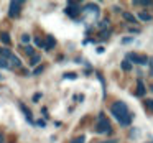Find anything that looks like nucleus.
<instances>
[{
	"instance_id": "28",
	"label": "nucleus",
	"mask_w": 153,
	"mask_h": 143,
	"mask_svg": "<svg viewBox=\"0 0 153 143\" xmlns=\"http://www.w3.org/2000/svg\"><path fill=\"white\" fill-rule=\"evenodd\" d=\"M130 41H132V38H123L122 43H130Z\"/></svg>"
},
{
	"instance_id": "3",
	"label": "nucleus",
	"mask_w": 153,
	"mask_h": 143,
	"mask_svg": "<svg viewBox=\"0 0 153 143\" xmlns=\"http://www.w3.org/2000/svg\"><path fill=\"white\" fill-rule=\"evenodd\" d=\"M22 7H23V2H22V0H12L10 8H8V17H12V18L18 17L20 12H22Z\"/></svg>"
},
{
	"instance_id": "27",
	"label": "nucleus",
	"mask_w": 153,
	"mask_h": 143,
	"mask_svg": "<svg viewBox=\"0 0 153 143\" xmlns=\"http://www.w3.org/2000/svg\"><path fill=\"white\" fill-rule=\"evenodd\" d=\"M36 125L38 127H45V125H46V122H45V120H36Z\"/></svg>"
},
{
	"instance_id": "1",
	"label": "nucleus",
	"mask_w": 153,
	"mask_h": 143,
	"mask_svg": "<svg viewBox=\"0 0 153 143\" xmlns=\"http://www.w3.org/2000/svg\"><path fill=\"white\" fill-rule=\"evenodd\" d=\"M110 112H112V115L115 117L117 120H119L120 125H130V122H132V113L128 112V107L125 105L123 102H114L112 107H110Z\"/></svg>"
},
{
	"instance_id": "10",
	"label": "nucleus",
	"mask_w": 153,
	"mask_h": 143,
	"mask_svg": "<svg viewBox=\"0 0 153 143\" xmlns=\"http://www.w3.org/2000/svg\"><path fill=\"white\" fill-rule=\"evenodd\" d=\"M138 20H142V21H150V20H152V15L146 13V12H140V13H138Z\"/></svg>"
},
{
	"instance_id": "14",
	"label": "nucleus",
	"mask_w": 153,
	"mask_h": 143,
	"mask_svg": "<svg viewBox=\"0 0 153 143\" xmlns=\"http://www.w3.org/2000/svg\"><path fill=\"white\" fill-rule=\"evenodd\" d=\"M0 56L5 58V59H10L12 53H10V50H7V48H5V50H0Z\"/></svg>"
},
{
	"instance_id": "23",
	"label": "nucleus",
	"mask_w": 153,
	"mask_h": 143,
	"mask_svg": "<svg viewBox=\"0 0 153 143\" xmlns=\"http://www.w3.org/2000/svg\"><path fill=\"white\" fill-rule=\"evenodd\" d=\"M99 27L102 28V30H104V28H105V27H109V20H102V21H100V23H99Z\"/></svg>"
},
{
	"instance_id": "20",
	"label": "nucleus",
	"mask_w": 153,
	"mask_h": 143,
	"mask_svg": "<svg viewBox=\"0 0 153 143\" xmlns=\"http://www.w3.org/2000/svg\"><path fill=\"white\" fill-rule=\"evenodd\" d=\"M84 142H86V136L81 135V136H77V138H74L71 143H84Z\"/></svg>"
},
{
	"instance_id": "17",
	"label": "nucleus",
	"mask_w": 153,
	"mask_h": 143,
	"mask_svg": "<svg viewBox=\"0 0 153 143\" xmlns=\"http://www.w3.org/2000/svg\"><path fill=\"white\" fill-rule=\"evenodd\" d=\"M30 40H31V36H30L28 33H23V35H22V43H23V44L30 43Z\"/></svg>"
},
{
	"instance_id": "5",
	"label": "nucleus",
	"mask_w": 153,
	"mask_h": 143,
	"mask_svg": "<svg viewBox=\"0 0 153 143\" xmlns=\"http://www.w3.org/2000/svg\"><path fill=\"white\" fill-rule=\"evenodd\" d=\"M66 15H69V17H77L79 15V12H81V8H79V4L77 2H68V5H66Z\"/></svg>"
},
{
	"instance_id": "33",
	"label": "nucleus",
	"mask_w": 153,
	"mask_h": 143,
	"mask_svg": "<svg viewBox=\"0 0 153 143\" xmlns=\"http://www.w3.org/2000/svg\"><path fill=\"white\" fill-rule=\"evenodd\" d=\"M146 143H153V142H146Z\"/></svg>"
},
{
	"instance_id": "6",
	"label": "nucleus",
	"mask_w": 153,
	"mask_h": 143,
	"mask_svg": "<svg viewBox=\"0 0 153 143\" xmlns=\"http://www.w3.org/2000/svg\"><path fill=\"white\" fill-rule=\"evenodd\" d=\"M54 46H56V40H54V36L48 35L46 40H45V50H46V51H51Z\"/></svg>"
},
{
	"instance_id": "18",
	"label": "nucleus",
	"mask_w": 153,
	"mask_h": 143,
	"mask_svg": "<svg viewBox=\"0 0 153 143\" xmlns=\"http://www.w3.org/2000/svg\"><path fill=\"white\" fill-rule=\"evenodd\" d=\"M86 10H91V12H94V13H97L99 7H97V5H94V4H89V5L86 7Z\"/></svg>"
},
{
	"instance_id": "13",
	"label": "nucleus",
	"mask_w": 153,
	"mask_h": 143,
	"mask_svg": "<svg viewBox=\"0 0 153 143\" xmlns=\"http://www.w3.org/2000/svg\"><path fill=\"white\" fill-rule=\"evenodd\" d=\"M120 67H122L123 71H130V69H132V63H130V61H127V59H123L122 64H120Z\"/></svg>"
},
{
	"instance_id": "12",
	"label": "nucleus",
	"mask_w": 153,
	"mask_h": 143,
	"mask_svg": "<svg viewBox=\"0 0 153 143\" xmlns=\"http://www.w3.org/2000/svg\"><path fill=\"white\" fill-rule=\"evenodd\" d=\"M40 61H41V56L40 54H35V56L30 58V66H36V64H40Z\"/></svg>"
},
{
	"instance_id": "15",
	"label": "nucleus",
	"mask_w": 153,
	"mask_h": 143,
	"mask_svg": "<svg viewBox=\"0 0 153 143\" xmlns=\"http://www.w3.org/2000/svg\"><path fill=\"white\" fill-rule=\"evenodd\" d=\"M7 67H10V64H8V59H5V58L0 56V69H7Z\"/></svg>"
},
{
	"instance_id": "25",
	"label": "nucleus",
	"mask_w": 153,
	"mask_h": 143,
	"mask_svg": "<svg viewBox=\"0 0 153 143\" xmlns=\"http://www.w3.org/2000/svg\"><path fill=\"white\" fill-rule=\"evenodd\" d=\"M146 107H148L150 110H153V99H150V100H146Z\"/></svg>"
},
{
	"instance_id": "24",
	"label": "nucleus",
	"mask_w": 153,
	"mask_h": 143,
	"mask_svg": "<svg viewBox=\"0 0 153 143\" xmlns=\"http://www.w3.org/2000/svg\"><path fill=\"white\" fill-rule=\"evenodd\" d=\"M41 73H43V66H38L36 69L33 71V74H35V76H36V74H41Z\"/></svg>"
},
{
	"instance_id": "11",
	"label": "nucleus",
	"mask_w": 153,
	"mask_h": 143,
	"mask_svg": "<svg viewBox=\"0 0 153 143\" xmlns=\"http://www.w3.org/2000/svg\"><path fill=\"white\" fill-rule=\"evenodd\" d=\"M122 15H123V18H125V20L128 21V23H135V21H137V18L133 17L132 13H128V12H123Z\"/></svg>"
},
{
	"instance_id": "2",
	"label": "nucleus",
	"mask_w": 153,
	"mask_h": 143,
	"mask_svg": "<svg viewBox=\"0 0 153 143\" xmlns=\"http://www.w3.org/2000/svg\"><path fill=\"white\" fill-rule=\"evenodd\" d=\"M96 132L97 133H110V122L107 120V117L102 112L99 113V119L96 123Z\"/></svg>"
},
{
	"instance_id": "8",
	"label": "nucleus",
	"mask_w": 153,
	"mask_h": 143,
	"mask_svg": "<svg viewBox=\"0 0 153 143\" xmlns=\"http://www.w3.org/2000/svg\"><path fill=\"white\" fill-rule=\"evenodd\" d=\"M145 92H146V90H145L143 82H142V81H138V84H137V94H138L140 97H143V96H145Z\"/></svg>"
},
{
	"instance_id": "29",
	"label": "nucleus",
	"mask_w": 153,
	"mask_h": 143,
	"mask_svg": "<svg viewBox=\"0 0 153 143\" xmlns=\"http://www.w3.org/2000/svg\"><path fill=\"white\" fill-rule=\"evenodd\" d=\"M99 143H117L115 140H107V142H99Z\"/></svg>"
},
{
	"instance_id": "32",
	"label": "nucleus",
	"mask_w": 153,
	"mask_h": 143,
	"mask_svg": "<svg viewBox=\"0 0 153 143\" xmlns=\"http://www.w3.org/2000/svg\"><path fill=\"white\" fill-rule=\"evenodd\" d=\"M0 79H4V76H0Z\"/></svg>"
},
{
	"instance_id": "7",
	"label": "nucleus",
	"mask_w": 153,
	"mask_h": 143,
	"mask_svg": "<svg viewBox=\"0 0 153 143\" xmlns=\"http://www.w3.org/2000/svg\"><path fill=\"white\" fill-rule=\"evenodd\" d=\"M8 64L12 67H22V59L18 56H15V54H12V58L8 59Z\"/></svg>"
},
{
	"instance_id": "4",
	"label": "nucleus",
	"mask_w": 153,
	"mask_h": 143,
	"mask_svg": "<svg viewBox=\"0 0 153 143\" xmlns=\"http://www.w3.org/2000/svg\"><path fill=\"white\" fill-rule=\"evenodd\" d=\"M127 61H130V63H137V64H142V66H145V64H148V58L146 56H142V54H137V53H127Z\"/></svg>"
},
{
	"instance_id": "26",
	"label": "nucleus",
	"mask_w": 153,
	"mask_h": 143,
	"mask_svg": "<svg viewBox=\"0 0 153 143\" xmlns=\"http://www.w3.org/2000/svg\"><path fill=\"white\" fill-rule=\"evenodd\" d=\"M40 99H41V94H40V92H38V94H35V96H33V102H38Z\"/></svg>"
},
{
	"instance_id": "9",
	"label": "nucleus",
	"mask_w": 153,
	"mask_h": 143,
	"mask_svg": "<svg viewBox=\"0 0 153 143\" xmlns=\"http://www.w3.org/2000/svg\"><path fill=\"white\" fill-rule=\"evenodd\" d=\"M0 40H2V43H4V44H10V43H12L10 35L5 33V31H4V33H0Z\"/></svg>"
},
{
	"instance_id": "19",
	"label": "nucleus",
	"mask_w": 153,
	"mask_h": 143,
	"mask_svg": "<svg viewBox=\"0 0 153 143\" xmlns=\"http://www.w3.org/2000/svg\"><path fill=\"white\" fill-rule=\"evenodd\" d=\"M77 77V74L76 73H66L64 74V79H71V81H74Z\"/></svg>"
},
{
	"instance_id": "30",
	"label": "nucleus",
	"mask_w": 153,
	"mask_h": 143,
	"mask_svg": "<svg viewBox=\"0 0 153 143\" xmlns=\"http://www.w3.org/2000/svg\"><path fill=\"white\" fill-rule=\"evenodd\" d=\"M97 53H99V54H102V53H104V48H102V46H100V48H97Z\"/></svg>"
},
{
	"instance_id": "21",
	"label": "nucleus",
	"mask_w": 153,
	"mask_h": 143,
	"mask_svg": "<svg viewBox=\"0 0 153 143\" xmlns=\"http://www.w3.org/2000/svg\"><path fill=\"white\" fill-rule=\"evenodd\" d=\"M133 4L135 5H143V7H145V5H152V2H150V0H140V2H133Z\"/></svg>"
},
{
	"instance_id": "16",
	"label": "nucleus",
	"mask_w": 153,
	"mask_h": 143,
	"mask_svg": "<svg viewBox=\"0 0 153 143\" xmlns=\"http://www.w3.org/2000/svg\"><path fill=\"white\" fill-rule=\"evenodd\" d=\"M25 54H27V56H35V50H33V46H30V44H27V46H25Z\"/></svg>"
},
{
	"instance_id": "22",
	"label": "nucleus",
	"mask_w": 153,
	"mask_h": 143,
	"mask_svg": "<svg viewBox=\"0 0 153 143\" xmlns=\"http://www.w3.org/2000/svg\"><path fill=\"white\" fill-rule=\"evenodd\" d=\"M35 43H36V46L45 48V41H43V40H40V38H35Z\"/></svg>"
},
{
	"instance_id": "31",
	"label": "nucleus",
	"mask_w": 153,
	"mask_h": 143,
	"mask_svg": "<svg viewBox=\"0 0 153 143\" xmlns=\"http://www.w3.org/2000/svg\"><path fill=\"white\" fill-rule=\"evenodd\" d=\"M0 143H4V136H2V133H0Z\"/></svg>"
}]
</instances>
